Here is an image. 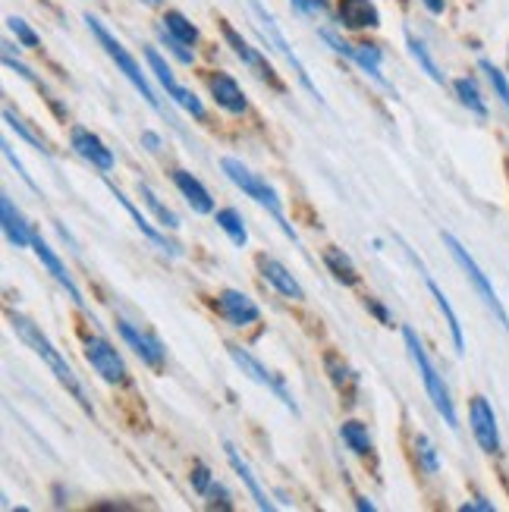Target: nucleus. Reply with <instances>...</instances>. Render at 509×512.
I'll use <instances>...</instances> for the list:
<instances>
[{"label": "nucleus", "instance_id": "nucleus-25", "mask_svg": "<svg viewBox=\"0 0 509 512\" xmlns=\"http://www.w3.org/2000/svg\"><path fill=\"white\" fill-rule=\"evenodd\" d=\"M324 264H327V271L334 274L337 283H343V286H356L359 283L356 264H352V258L343 249H327L324 252Z\"/></svg>", "mask_w": 509, "mask_h": 512}, {"label": "nucleus", "instance_id": "nucleus-41", "mask_svg": "<svg viewBox=\"0 0 509 512\" xmlns=\"http://www.w3.org/2000/svg\"><path fill=\"white\" fill-rule=\"evenodd\" d=\"M368 311H371V315L378 318L381 324H390V315H387V308H384V305H378V302H374V299H368Z\"/></svg>", "mask_w": 509, "mask_h": 512}, {"label": "nucleus", "instance_id": "nucleus-18", "mask_svg": "<svg viewBox=\"0 0 509 512\" xmlns=\"http://www.w3.org/2000/svg\"><path fill=\"white\" fill-rule=\"evenodd\" d=\"M208 85H211V95H214V101H217L220 107L230 110V114H246L249 101H246V95H242V88L236 85L233 76L217 73V76L208 79Z\"/></svg>", "mask_w": 509, "mask_h": 512}, {"label": "nucleus", "instance_id": "nucleus-43", "mask_svg": "<svg viewBox=\"0 0 509 512\" xmlns=\"http://www.w3.org/2000/svg\"><path fill=\"white\" fill-rule=\"evenodd\" d=\"M142 145H145L148 151H161V139L154 136V132H142Z\"/></svg>", "mask_w": 509, "mask_h": 512}, {"label": "nucleus", "instance_id": "nucleus-33", "mask_svg": "<svg viewBox=\"0 0 509 512\" xmlns=\"http://www.w3.org/2000/svg\"><path fill=\"white\" fill-rule=\"evenodd\" d=\"M481 70L488 73V79H491V85H494V92H497L500 104L509 110V82H506V73L497 70V66H494L491 60H481Z\"/></svg>", "mask_w": 509, "mask_h": 512}, {"label": "nucleus", "instance_id": "nucleus-16", "mask_svg": "<svg viewBox=\"0 0 509 512\" xmlns=\"http://www.w3.org/2000/svg\"><path fill=\"white\" fill-rule=\"evenodd\" d=\"M258 267H261L264 280H268L280 296L296 299V302H302V299H305V289L299 286V280H296L290 271H286V267H283L280 261L268 258V255H261V258H258Z\"/></svg>", "mask_w": 509, "mask_h": 512}, {"label": "nucleus", "instance_id": "nucleus-30", "mask_svg": "<svg viewBox=\"0 0 509 512\" xmlns=\"http://www.w3.org/2000/svg\"><path fill=\"white\" fill-rule=\"evenodd\" d=\"M164 29H167L173 38H180L183 44H189V48L198 41V29L192 26V22H189L180 10H170V13L164 16Z\"/></svg>", "mask_w": 509, "mask_h": 512}, {"label": "nucleus", "instance_id": "nucleus-40", "mask_svg": "<svg viewBox=\"0 0 509 512\" xmlns=\"http://www.w3.org/2000/svg\"><path fill=\"white\" fill-rule=\"evenodd\" d=\"M4 63H7V66H10V70H16V73H19V76H26V79H29V82H35V73H32V70H29V66H22V63H16V60H13V57H10V54H4Z\"/></svg>", "mask_w": 509, "mask_h": 512}, {"label": "nucleus", "instance_id": "nucleus-7", "mask_svg": "<svg viewBox=\"0 0 509 512\" xmlns=\"http://www.w3.org/2000/svg\"><path fill=\"white\" fill-rule=\"evenodd\" d=\"M145 57H148L151 73L158 76V82L164 85V92H167L176 104H180L183 110H189V114H192L195 120H202V117H205V104L198 101V98L189 92V88H183L180 82L173 79V73H170V66L164 63V57H161L158 51H154V48H145Z\"/></svg>", "mask_w": 509, "mask_h": 512}, {"label": "nucleus", "instance_id": "nucleus-11", "mask_svg": "<svg viewBox=\"0 0 509 512\" xmlns=\"http://www.w3.org/2000/svg\"><path fill=\"white\" fill-rule=\"evenodd\" d=\"M321 35H324V41H327L337 54H343V57H349V60H356L374 82H381L384 88H390V92H393V85L381 76V51H378V48H371V44H346V41L337 38L334 32H321Z\"/></svg>", "mask_w": 509, "mask_h": 512}, {"label": "nucleus", "instance_id": "nucleus-3", "mask_svg": "<svg viewBox=\"0 0 509 512\" xmlns=\"http://www.w3.org/2000/svg\"><path fill=\"white\" fill-rule=\"evenodd\" d=\"M220 167H224L227 180H230L236 189H242V192H246V195L252 198L255 205H261L264 211H268V214L277 220V224H280V230H283L286 236H290V239L296 242V230H293L290 224H286V214H283L280 195L274 192V186H268V183L261 180L258 173H252L246 164H239L236 158H224V161H220Z\"/></svg>", "mask_w": 509, "mask_h": 512}, {"label": "nucleus", "instance_id": "nucleus-45", "mask_svg": "<svg viewBox=\"0 0 509 512\" xmlns=\"http://www.w3.org/2000/svg\"><path fill=\"white\" fill-rule=\"evenodd\" d=\"M356 506H359L362 512H365V509H368V512H374V503H368L365 497H359V503H356Z\"/></svg>", "mask_w": 509, "mask_h": 512}, {"label": "nucleus", "instance_id": "nucleus-5", "mask_svg": "<svg viewBox=\"0 0 509 512\" xmlns=\"http://www.w3.org/2000/svg\"><path fill=\"white\" fill-rule=\"evenodd\" d=\"M444 246L450 249V255L456 258V264L462 267V274H466V277H469V283L475 286V293L481 296V302L488 305V308L494 311V315H497V321L509 330V315H506V308H503V302L497 299V289L491 286L488 274H484L481 267H478V261L466 252V246H462V242H459L453 233H444Z\"/></svg>", "mask_w": 509, "mask_h": 512}, {"label": "nucleus", "instance_id": "nucleus-22", "mask_svg": "<svg viewBox=\"0 0 509 512\" xmlns=\"http://www.w3.org/2000/svg\"><path fill=\"white\" fill-rule=\"evenodd\" d=\"M107 189L114 192V198H117V202H120V205L126 208V214H129L132 220H136V227H139V230H142V233H145V236H148L151 242H154V246H158V249H164V252H170V255H180V246H176V242H170V239H167L164 233H158V230H154V227L148 224V220H145V217L139 214V208L132 205L129 198H126V195H123V192H120L117 186H107Z\"/></svg>", "mask_w": 509, "mask_h": 512}, {"label": "nucleus", "instance_id": "nucleus-44", "mask_svg": "<svg viewBox=\"0 0 509 512\" xmlns=\"http://www.w3.org/2000/svg\"><path fill=\"white\" fill-rule=\"evenodd\" d=\"M422 4H425L434 16H440V13L447 10V0H422Z\"/></svg>", "mask_w": 509, "mask_h": 512}, {"label": "nucleus", "instance_id": "nucleus-38", "mask_svg": "<svg viewBox=\"0 0 509 512\" xmlns=\"http://www.w3.org/2000/svg\"><path fill=\"white\" fill-rule=\"evenodd\" d=\"M327 371H330V377H334V384H337L340 390H343V384L349 381V374H352L346 365H343V368L337 365V355H327Z\"/></svg>", "mask_w": 509, "mask_h": 512}, {"label": "nucleus", "instance_id": "nucleus-29", "mask_svg": "<svg viewBox=\"0 0 509 512\" xmlns=\"http://www.w3.org/2000/svg\"><path fill=\"white\" fill-rule=\"evenodd\" d=\"M139 195H142V202L154 211V217L161 220V227H164V230H180V217H176L167 205H161V198L154 195V189H151V186L139 183Z\"/></svg>", "mask_w": 509, "mask_h": 512}, {"label": "nucleus", "instance_id": "nucleus-31", "mask_svg": "<svg viewBox=\"0 0 509 512\" xmlns=\"http://www.w3.org/2000/svg\"><path fill=\"white\" fill-rule=\"evenodd\" d=\"M406 41H409V54L415 57V63L422 66V70H425L437 85H444V73H440V66H437V63H434V57L428 54L425 41H418V38H412V35H409Z\"/></svg>", "mask_w": 509, "mask_h": 512}, {"label": "nucleus", "instance_id": "nucleus-27", "mask_svg": "<svg viewBox=\"0 0 509 512\" xmlns=\"http://www.w3.org/2000/svg\"><path fill=\"white\" fill-rule=\"evenodd\" d=\"M340 437H343V443L356 456H368L371 453V437H368V428L362 425V421H343Z\"/></svg>", "mask_w": 509, "mask_h": 512}, {"label": "nucleus", "instance_id": "nucleus-6", "mask_svg": "<svg viewBox=\"0 0 509 512\" xmlns=\"http://www.w3.org/2000/svg\"><path fill=\"white\" fill-rule=\"evenodd\" d=\"M85 359L101 374V381L126 384V365L120 359V352L110 346L104 337H85Z\"/></svg>", "mask_w": 509, "mask_h": 512}, {"label": "nucleus", "instance_id": "nucleus-24", "mask_svg": "<svg viewBox=\"0 0 509 512\" xmlns=\"http://www.w3.org/2000/svg\"><path fill=\"white\" fill-rule=\"evenodd\" d=\"M428 289H431V296H434V302H437V308H440V315L447 318V327H450V333H453V346H456V352L462 355V352H466V337H462V324H459V318H456V311H453L450 299L444 296V289H440L431 277H428Z\"/></svg>", "mask_w": 509, "mask_h": 512}, {"label": "nucleus", "instance_id": "nucleus-10", "mask_svg": "<svg viewBox=\"0 0 509 512\" xmlns=\"http://www.w3.org/2000/svg\"><path fill=\"white\" fill-rule=\"evenodd\" d=\"M220 32H224V38H227V44H230V48H233V54L242 60V63H246L249 66V70L258 76V79H264V82H268L271 88H277V92H283V85H280V79H277V73L271 70V66H268V60H264L255 48H252V44L249 41H242V35L230 26V22H224V19H220Z\"/></svg>", "mask_w": 509, "mask_h": 512}, {"label": "nucleus", "instance_id": "nucleus-39", "mask_svg": "<svg viewBox=\"0 0 509 512\" xmlns=\"http://www.w3.org/2000/svg\"><path fill=\"white\" fill-rule=\"evenodd\" d=\"M293 7L302 13H327V0H293Z\"/></svg>", "mask_w": 509, "mask_h": 512}, {"label": "nucleus", "instance_id": "nucleus-42", "mask_svg": "<svg viewBox=\"0 0 509 512\" xmlns=\"http://www.w3.org/2000/svg\"><path fill=\"white\" fill-rule=\"evenodd\" d=\"M459 509H462V512H472V509H484V512H491V509H494V503H488V500H481V497H478L475 503H462Z\"/></svg>", "mask_w": 509, "mask_h": 512}, {"label": "nucleus", "instance_id": "nucleus-4", "mask_svg": "<svg viewBox=\"0 0 509 512\" xmlns=\"http://www.w3.org/2000/svg\"><path fill=\"white\" fill-rule=\"evenodd\" d=\"M85 22H88V29H92V35L98 38V44L104 48V54H107L110 60H114V63H117V70L132 82V88H136V92H139V95H142L154 110H161V114H167V110L161 107V101H158V95H154V88L148 85V79H145V73H142V66L136 63V57H132V54L123 48V44H120L114 35H110V32L101 26V19L85 16Z\"/></svg>", "mask_w": 509, "mask_h": 512}, {"label": "nucleus", "instance_id": "nucleus-1", "mask_svg": "<svg viewBox=\"0 0 509 512\" xmlns=\"http://www.w3.org/2000/svg\"><path fill=\"white\" fill-rule=\"evenodd\" d=\"M10 324H13V330H16V337L26 343L38 359H44V365H48L51 371H54V377L57 381L70 390V396L76 399V403L92 415V403H88V396H85V390H82V384H79V377L73 374V368L63 362V355L51 346V340L44 337V333L38 330V324H32L29 318H22V315H16V311H10Z\"/></svg>", "mask_w": 509, "mask_h": 512}, {"label": "nucleus", "instance_id": "nucleus-28", "mask_svg": "<svg viewBox=\"0 0 509 512\" xmlns=\"http://www.w3.org/2000/svg\"><path fill=\"white\" fill-rule=\"evenodd\" d=\"M453 88H456V95H459V101L466 104L475 117H488V104H484V98H481V92H478V85H475V79H456L453 82Z\"/></svg>", "mask_w": 509, "mask_h": 512}, {"label": "nucleus", "instance_id": "nucleus-8", "mask_svg": "<svg viewBox=\"0 0 509 512\" xmlns=\"http://www.w3.org/2000/svg\"><path fill=\"white\" fill-rule=\"evenodd\" d=\"M469 425H472V434L478 440V447L484 453H500V428H497V415L491 409V403L484 396H475L469 403Z\"/></svg>", "mask_w": 509, "mask_h": 512}, {"label": "nucleus", "instance_id": "nucleus-2", "mask_svg": "<svg viewBox=\"0 0 509 512\" xmlns=\"http://www.w3.org/2000/svg\"><path fill=\"white\" fill-rule=\"evenodd\" d=\"M403 340H406V349H409V359L415 362L418 374H422V384H425V390L431 396L437 415L444 418L450 428H459V418H456V406H453V399H450V390L444 384V377L437 374L434 362L428 359V352H425L422 340H418V333L412 327H403Z\"/></svg>", "mask_w": 509, "mask_h": 512}, {"label": "nucleus", "instance_id": "nucleus-26", "mask_svg": "<svg viewBox=\"0 0 509 512\" xmlns=\"http://www.w3.org/2000/svg\"><path fill=\"white\" fill-rule=\"evenodd\" d=\"M214 220H217V227H220V230H224V233L230 236V242H233V246L246 249V242H249V230H246V224H242L239 211H233V208H220Z\"/></svg>", "mask_w": 509, "mask_h": 512}, {"label": "nucleus", "instance_id": "nucleus-35", "mask_svg": "<svg viewBox=\"0 0 509 512\" xmlns=\"http://www.w3.org/2000/svg\"><path fill=\"white\" fill-rule=\"evenodd\" d=\"M7 26H10V32L22 41V48H38V35H35L19 16H10V19H7Z\"/></svg>", "mask_w": 509, "mask_h": 512}, {"label": "nucleus", "instance_id": "nucleus-23", "mask_svg": "<svg viewBox=\"0 0 509 512\" xmlns=\"http://www.w3.org/2000/svg\"><path fill=\"white\" fill-rule=\"evenodd\" d=\"M224 450H227V459H230V465H233V472H236V475L242 478V484L249 487V494H252L255 506H258V509H264V512H271V509H274V503L268 500V494L261 491V484L255 481V475H252V469H249V465L239 459V453H236V450L230 447V443H227Z\"/></svg>", "mask_w": 509, "mask_h": 512}, {"label": "nucleus", "instance_id": "nucleus-34", "mask_svg": "<svg viewBox=\"0 0 509 512\" xmlns=\"http://www.w3.org/2000/svg\"><path fill=\"white\" fill-rule=\"evenodd\" d=\"M4 120H7V126H10V129H16V132H19V136H22V139H26L29 145H35L38 151H44V154H48V145H44V139H38V136H35V132H32V129H29L26 123H22V120H19V117L13 114V110H10V107L4 110Z\"/></svg>", "mask_w": 509, "mask_h": 512}, {"label": "nucleus", "instance_id": "nucleus-21", "mask_svg": "<svg viewBox=\"0 0 509 512\" xmlns=\"http://www.w3.org/2000/svg\"><path fill=\"white\" fill-rule=\"evenodd\" d=\"M0 214H4V233H7V239L13 242V246L16 249L32 246V230H29L26 220H22V214L13 205L10 195H0Z\"/></svg>", "mask_w": 509, "mask_h": 512}, {"label": "nucleus", "instance_id": "nucleus-13", "mask_svg": "<svg viewBox=\"0 0 509 512\" xmlns=\"http://www.w3.org/2000/svg\"><path fill=\"white\" fill-rule=\"evenodd\" d=\"M252 10H255L258 22H261V32H264V35H268V38L274 41V48H277V51H280V54L286 57V63H290V66H293V70H296V76H299V82H302V85H305V88H308V92H312V95H315L318 101H321V92H318V88L312 85V79H308V73H305V66L299 63V57H296V54L290 51V44H286L283 32L277 29V22H274V16H271L268 10H264V7L258 4V0H252Z\"/></svg>", "mask_w": 509, "mask_h": 512}, {"label": "nucleus", "instance_id": "nucleus-17", "mask_svg": "<svg viewBox=\"0 0 509 512\" xmlns=\"http://www.w3.org/2000/svg\"><path fill=\"white\" fill-rule=\"evenodd\" d=\"M117 330H120V337L132 349H136V355H139L145 365H151V368H161L164 365V349H161V343L154 340V337H148V333H139L129 321H117Z\"/></svg>", "mask_w": 509, "mask_h": 512}, {"label": "nucleus", "instance_id": "nucleus-19", "mask_svg": "<svg viewBox=\"0 0 509 512\" xmlns=\"http://www.w3.org/2000/svg\"><path fill=\"white\" fill-rule=\"evenodd\" d=\"M340 22L346 29H374L381 26V13L371 0H340Z\"/></svg>", "mask_w": 509, "mask_h": 512}, {"label": "nucleus", "instance_id": "nucleus-46", "mask_svg": "<svg viewBox=\"0 0 509 512\" xmlns=\"http://www.w3.org/2000/svg\"><path fill=\"white\" fill-rule=\"evenodd\" d=\"M145 4H151V7H158V4H161V0H145Z\"/></svg>", "mask_w": 509, "mask_h": 512}, {"label": "nucleus", "instance_id": "nucleus-9", "mask_svg": "<svg viewBox=\"0 0 509 512\" xmlns=\"http://www.w3.org/2000/svg\"><path fill=\"white\" fill-rule=\"evenodd\" d=\"M227 352H230V359L242 368V374H249L255 384H261V387H268L271 393H277V399H280V403H283L286 409L299 412V409H296V403H293V396L283 390V384H280L277 377H274L268 368H264V365L255 359V355H252L249 349H242V346H227Z\"/></svg>", "mask_w": 509, "mask_h": 512}, {"label": "nucleus", "instance_id": "nucleus-15", "mask_svg": "<svg viewBox=\"0 0 509 512\" xmlns=\"http://www.w3.org/2000/svg\"><path fill=\"white\" fill-rule=\"evenodd\" d=\"M32 249H35V255H38V261L44 264V271H48L66 293H70V299L79 305V308H85V299H82V293H79V286L73 283V277H70V271H66V264L54 255V249L48 246V242H44L38 233H32Z\"/></svg>", "mask_w": 509, "mask_h": 512}, {"label": "nucleus", "instance_id": "nucleus-12", "mask_svg": "<svg viewBox=\"0 0 509 512\" xmlns=\"http://www.w3.org/2000/svg\"><path fill=\"white\" fill-rule=\"evenodd\" d=\"M70 145H73V151L79 154L82 161H88L95 170H101V173H107V170H114V164H117V158H114V151H110L92 129H85V126H73V132H70Z\"/></svg>", "mask_w": 509, "mask_h": 512}, {"label": "nucleus", "instance_id": "nucleus-37", "mask_svg": "<svg viewBox=\"0 0 509 512\" xmlns=\"http://www.w3.org/2000/svg\"><path fill=\"white\" fill-rule=\"evenodd\" d=\"M205 497H211V503H208L211 509H217V506L224 509V512H230V509H233V503H230V494H227V487H224V484H211Z\"/></svg>", "mask_w": 509, "mask_h": 512}, {"label": "nucleus", "instance_id": "nucleus-20", "mask_svg": "<svg viewBox=\"0 0 509 512\" xmlns=\"http://www.w3.org/2000/svg\"><path fill=\"white\" fill-rule=\"evenodd\" d=\"M173 183H176V189L183 192V198H186L189 208H192L195 214H211V211H214V202H211L208 189H205L202 183H198L189 170H173Z\"/></svg>", "mask_w": 509, "mask_h": 512}, {"label": "nucleus", "instance_id": "nucleus-32", "mask_svg": "<svg viewBox=\"0 0 509 512\" xmlns=\"http://www.w3.org/2000/svg\"><path fill=\"white\" fill-rule=\"evenodd\" d=\"M415 456H418V465L428 472V475H437L440 469V462H437V453H434V443L425 437V434H418L415 437Z\"/></svg>", "mask_w": 509, "mask_h": 512}, {"label": "nucleus", "instance_id": "nucleus-14", "mask_svg": "<svg viewBox=\"0 0 509 512\" xmlns=\"http://www.w3.org/2000/svg\"><path fill=\"white\" fill-rule=\"evenodd\" d=\"M217 311L233 327H246V324H255L261 318V308L246 293H239V289H224V293L217 296Z\"/></svg>", "mask_w": 509, "mask_h": 512}, {"label": "nucleus", "instance_id": "nucleus-36", "mask_svg": "<svg viewBox=\"0 0 509 512\" xmlns=\"http://www.w3.org/2000/svg\"><path fill=\"white\" fill-rule=\"evenodd\" d=\"M211 484H214V481H211V469H208L205 462H195V465H192V491L205 497Z\"/></svg>", "mask_w": 509, "mask_h": 512}]
</instances>
